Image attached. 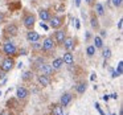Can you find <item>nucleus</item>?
<instances>
[{
  "instance_id": "nucleus-1",
  "label": "nucleus",
  "mask_w": 123,
  "mask_h": 115,
  "mask_svg": "<svg viewBox=\"0 0 123 115\" xmlns=\"http://www.w3.org/2000/svg\"><path fill=\"white\" fill-rule=\"evenodd\" d=\"M13 64H15V60L12 58V57H7V58H4L3 62L0 64V69L3 70L4 73H7V72L13 69Z\"/></svg>"
},
{
  "instance_id": "nucleus-2",
  "label": "nucleus",
  "mask_w": 123,
  "mask_h": 115,
  "mask_svg": "<svg viewBox=\"0 0 123 115\" xmlns=\"http://www.w3.org/2000/svg\"><path fill=\"white\" fill-rule=\"evenodd\" d=\"M23 23H24V27L27 29H32L35 27V23H36V16L32 13H27L23 17Z\"/></svg>"
},
{
  "instance_id": "nucleus-3",
  "label": "nucleus",
  "mask_w": 123,
  "mask_h": 115,
  "mask_svg": "<svg viewBox=\"0 0 123 115\" xmlns=\"http://www.w3.org/2000/svg\"><path fill=\"white\" fill-rule=\"evenodd\" d=\"M3 50H4V53H6L7 56H13V54H16L17 49H16V45H15L13 42L8 41V42H6V44H4Z\"/></svg>"
},
{
  "instance_id": "nucleus-4",
  "label": "nucleus",
  "mask_w": 123,
  "mask_h": 115,
  "mask_svg": "<svg viewBox=\"0 0 123 115\" xmlns=\"http://www.w3.org/2000/svg\"><path fill=\"white\" fill-rule=\"evenodd\" d=\"M49 23H50V27L53 29H58L62 24H64V17L62 16H53L49 19Z\"/></svg>"
},
{
  "instance_id": "nucleus-5",
  "label": "nucleus",
  "mask_w": 123,
  "mask_h": 115,
  "mask_svg": "<svg viewBox=\"0 0 123 115\" xmlns=\"http://www.w3.org/2000/svg\"><path fill=\"white\" fill-rule=\"evenodd\" d=\"M41 49H43L44 52H52L54 49V42H53V38L48 37L44 40L43 45H41Z\"/></svg>"
},
{
  "instance_id": "nucleus-6",
  "label": "nucleus",
  "mask_w": 123,
  "mask_h": 115,
  "mask_svg": "<svg viewBox=\"0 0 123 115\" xmlns=\"http://www.w3.org/2000/svg\"><path fill=\"white\" fill-rule=\"evenodd\" d=\"M40 72H41V74L43 75H46V77H49V75H52L53 74V67L50 66V65H48V64H43V65H40Z\"/></svg>"
},
{
  "instance_id": "nucleus-7",
  "label": "nucleus",
  "mask_w": 123,
  "mask_h": 115,
  "mask_svg": "<svg viewBox=\"0 0 123 115\" xmlns=\"http://www.w3.org/2000/svg\"><path fill=\"white\" fill-rule=\"evenodd\" d=\"M72 99H73L72 94L64 93L61 95V99H60V104H61V106H64V107H66V106H69V103L72 102Z\"/></svg>"
},
{
  "instance_id": "nucleus-8",
  "label": "nucleus",
  "mask_w": 123,
  "mask_h": 115,
  "mask_svg": "<svg viewBox=\"0 0 123 115\" xmlns=\"http://www.w3.org/2000/svg\"><path fill=\"white\" fill-rule=\"evenodd\" d=\"M41 38V36L38 35L37 32H35V30H32L31 29L29 32L27 33V40L29 41V42H37L38 40Z\"/></svg>"
},
{
  "instance_id": "nucleus-9",
  "label": "nucleus",
  "mask_w": 123,
  "mask_h": 115,
  "mask_svg": "<svg viewBox=\"0 0 123 115\" xmlns=\"http://www.w3.org/2000/svg\"><path fill=\"white\" fill-rule=\"evenodd\" d=\"M38 16H40V19L43 20V23H45V21H49V19H50V12L48 11V9H45V8H41L40 11H38Z\"/></svg>"
},
{
  "instance_id": "nucleus-10",
  "label": "nucleus",
  "mask_w": 123,
  "mask_h": 115,
  "mask_svg": "<svg viewBox=\"0 0 123 115\" xmlns=\"http://www.w3.org/2000/svg\"><path fill=\"white\" fill-rule=\"evenodd\" d=\"M4 32H6L8 36H16L17 32H19V28H17L16 24H9L8 27L6 28V30H4Z\"/></svg>"
},
{
  "instance_id": "nucleus-11",
  "label": "nucleus",
  "mask_w": 123,
  "mask_h": 115,
  "mask_svg": "<svg viewBox=\"0 0 123 115\" xmlns=\"http://www.w3.org/2000/svg\"><path fill=\"white\" fill-rule=\"evenodd\" d=\"M62 44H64L65 49H66L68 52H70V50L74 49V40H73L72 37H65V40H64Z\"/></svg>"
},
{
  "instance_id": "nucleus-12",
  "label": "nucleus",
  "mask_w": 123,
  "mask_h": 115,
  "mask_svg": "<svg viewBox=\"0 0 123 115\" xmlns=\"http://www.w3.org/2000/svg\"><path fill=\"white\" fill-rule=\"evenodd\" d=\"M37 82H38V85H40V86L46 87V86H49V83H50V79H49V77H46V75L40 74L37 77Z\"/></svg>"
},
{
  "instance_id": "nucleus-13",
  "label": "nucleus",
  "mask_w": 123,
  "mask_h": 115,
  "mask_svg": "<svg viewBox=\"0 0 123 115\" xmlns=\"http://www.w3.org/2000/svg\"><path fill=\"white\" fill-rule=\"evenodd\" d=\"M28 94L29 93H28V90L25 87H21V86H20V87L16 89V97L19 99H25L28 97Z\"/></svg>"
},
{
  "instance_id": "nucleus-14",
  "label": "nucleus",
  "mask_w": 123,
  "mask_h": 115,
  "mask_svg": "<svg viewBox=\"0 0 123 115\" xmlns=\"http://www.w3.org/2000/svg\"><path fill=\"white\" fill-rule=\"evenodd\" d=\"M65 37H66V35H65V30H57L56 33H54V38H56V42L57 44H62L65 40Z\"/></svg>"
},
{
  "instance_id": "nucleus-15",
  "label": "nucleus",
  "mask_w": 123,
  "mask_h": 115,
  "mask_svg": "<svg viewBox=\"0 0 123 115\" xmlns=\"http://www.w3.org/2000/svg\"><path fill=\"white\" fill-rule=\"evenodd\" d=\"M62 61H64V64L73 65L74 64V56H73L70 52H66V53L64 54V57H62Z\"/></svg>"
},
{
  "instance_id": "nucleus-16",
  "label": "nucleus",
  "mask_w": 123,
  "mask_h": 115,
  "mask_svg": "<svg viewBox=\"0 0 123 115\" xmlns=\"http://www.w3.org/2000/svg\"><path fill=\"white\" fill-rule=\"evenodd\" d=\"M52 115H64V110H62L61 104H53L52 106Z\"/></svg>"
},
{
  "instance_id": "nucleus-17",
  "label": "nucleus",
  "mask_w": 123,
  "mask_h": 115,
  "mask_svg": "<svg viewBox=\"0 0 123 115\" xmlns=\"http://www.w3.org/2000/svg\"><path fill=\"white\" fill-rule=\"evenodd\" d=\"M86 89H87V85H86L85 82H81L75 86V91H77L78 94H83L86 91Z\"/></svg>"
},
{
  "instance_id": "nucleus-18",
  "label": "nucleus",
  "mask_w": 123,
  "mask_h": 115,
  "mask_svg": "<svg viewBox=\"0 0 123 115\" xmlns=\"http://www.w3.org/2000/svg\"><path fill=\"white\" fill-rule=\"evenodd\" d=\"M62 64H64V61H62V58H56L53 60V65H50L53 69H60V67L62 66Z\"/></svg>"
},
{
  "instance_id": "nucleus-19",
  "label": "nucleus",
  "mask_w": 123,
  "mask_h": 115,
  "mask_svg": "<svg viewBox=\"0 0 123 115\" xmlns=\"http://www.w3.org/2000/svg\"><path fill=\"white\" fill-rule=\"evenodd\" d=\"M94 46L97 48H102L103 46V41H102V37H99V36H95L94 37Z\"/></svg>"
},
{
  "instance_id": "nucleus-20",
  "label": "nucleus",
  "mask_w": 123,
  "mask_h": 115,
  "mask_svg": "<svg viewBox=\"0 0 123 115\" xmlns=\"http://www.w3.org/2000/svg\"><path fill=\"white\" fill-rule=\"evenodd\" d=\"M95 12H97V15H99V16H103L105 15V8H103V6L102 4H95Z\"/></svg>"
},
{
  "instance_id": "nucleus-21",
  "label": "nucleus",
  "mask_w": 123,
  "mask_h": 115,
  "mask_svg": "<svg viewBox=\"0 0 123 115\" xmlns=\"http://www.w3.org/2000/svg\"><path fill=\"white\" fill-rule=\"evenodd\" d=\"M86 53H87V56H94V53H95V46L94 45H90L87 46V49H86Z\"/></svg>"
},
{
  "instance_id": "nucleus-22",
  "label": "nucleus",
  "mask_w": 123,
  "mask_h": 115,
  "mask_svg": "<svg viewBox=\"0 0 123 115\" xmlns=\"http://www.w3.org/2000/svg\"><path fill=\"white\" fill-rule=\"evenodd\" d=\"M90 23H91V27H93V28H98V19L95 17V15H93V16H91Z\"/></svg>"
},
{
  "instance_id": "nucleus-23",
  "label": "nucleus",
  "mask_w": 123,
  "mask_h": 115,
  "mask_svg": "<svg viewBox=\"0 0 123 115\" xmlns=\"http://www.w3.org/2000/svg\"><path fill=\"white\" fill-rule=\"evenodd\" d=\"M115 72H117L118 77H119V75H122V73H123V62L122 61L118 64V67H117V70H115Z\"/></svg>"
},
{
  "instance_id": "nucleus-24",
  "label": "nucleus",
  "mask_w": 123,
  "mask_h": 115,
  "mask_svg": "<svg viewBox=\"0 0 123 115\" xmlns=\"http://www.w3.org/2000/svg\"><path fill=\"white\" fill-rule=\"evenodd\" d=\"M110 57H111V50H110V48H106L103 50V58L105 60H109Z\"/></svg>"
},
{
  "instance_id": "nucleus-25",
  "label": "nucleus",
  "mask_w": 123,
  "mask_h": 115,
  "mask_svg": "<svg viewBox=\"0 0 123 115\" xmlns=\"http://www.w3.org/2000/svg\"><path fill=\"white\" fill-rule=\"evenodd\" d=\"M111 3H112V6H114L115 8H119V7L122 6L123 0H111Z\"/></svg>"
},
{
  "instance_id": "nucleus-26",
  "label": "nucleus",
  "mask_w": 123,
  "mask_h": 115,
  "mask_svg": "<svg viewBox=\"0 0 123 115\" xmlns=\"http://www.w3.org/2000/svg\"><path fill=\"white\" fill-rule=\"evenodd\" d=\"M94 106H95V109L98 110V112H99V114H101V115H106V114H105L103 111H102V109H101V107H99V104H98V103H95V104H94Z\"/></svg>"
},
{
  "instance_id": "nucleus-27",
  "label": "nucleus",
  "mask_w": 123,
  "mask_h": 115,
  "mask_svg": "<svg viewBox=\"0 0 123 115\" xmlns=\"http://www.w3.org/2000/svg\"><path fill=\"white\" fill-rule=\"evenodd\" d=\"M32 77V74H31V72H27L24 74V77H23V79H28V78H31Z\"/></svg>"
},
{
  "instance_id": "nucleus-28",
  "label": "nucleus",
  "mask_w": 123,
  "mask_h": 115,
  "mask_svg": "<svg viewBox=\"0 0 123 115\" xmlns=\"http://www.w3.org/2000/svg\"><path fill=\"white\" fill-rule=\"evenodd\" d=\"M4 20H6V16H4V13H1V12H0V24H3Z\"/></svg>"
},
{
  "instance_id": "nucleus-29",
  "label": "nucleus",
  "mask_w": 123,
  "mask_h": 115,
  "mask_svg": "<svg viewBox=\"0 0 123 115\" xmlns=\"http://www.w3.org/2000/svg\"><path fill=\"white\" fill-rule=\"evenodd\" d=\"M111 77H112V78H115V77H118V74H117V72H115V70H112V69H111Z\"/></svg>"
},
{
  "instance_id": "nucleus-30",
  "label": "nucleus",
  "mask_w": 123,
  "mask_h": 115,
  "mask_svg": "<svg viewBox=\"0 0 123 115\" xmlns=\"http://www.w3.org/2000/svg\"><path fill=\"white\" fill-rule=\"evenodd\" d=\"M122 27H123V23H122V20H119V23H118V29H122Z\"/></svg>"
},
{
  "instance_id": "nucleus-31",
  "label": "nucleus",
  "mask_w": 123,
  "mask_h": 115,
  "mask_svg": "<svg viewBox=\"0 0 123 115\" xmlns=\"http://www.w3.org/2000/svg\"><path fill=\"white\" fill-rule=\"evenodd\" d=\"M86 3H87L89 6H94V0H86Z\"/></svg>"
},
{
  "instance_id": "nucleus-32",
  "label": "nucleus",
  "mask_w": 123,
  "mask_h": 115,
  "mask_svg": "<svg viewBox=\"0 0 123 115\" xmlns=\"http://www.w3.org/2000/svg\"><path fill=\"white\" fill-rule=\"evenodd\" d=\"M111 98H112V99H117V98H118V94H117V93H112V94H111Z\"/></svg>"
},
{
  "instance_id": "nucleus-33",
  "label": "nucleus",
  "mask_w": 123,
  "mask_h": 115,
  "mask_svg": "<svg viewBox=\"0 0 123 115\" xmlns=\"http://www.w3.org/2000/svg\"><path fill=\"white\" fill-rule=\"evenodd\" d=\"M75 6H77V7L81 6V0H75Z\"/></svg>"
},
{
  "instance_id": "nucleus-34",
  "label": "nucleus",
  "mask_w": 123,
  "mask_h": 115,
  "mask_svg": "<svg viewBox=\"0 0 123 115\" xmlns=\"http://www.w3.org/2000/svg\"><path fill=\"white\" fill-rule=\"evenodd\" d=\"M41 27H43V28H44V29H45V30H46V29H48V27H46V25H45V24H44V23H41Z\"/></svg>"
},
{
  "instance_id": "nucleus-35",
  "label": "nucleus",
  "mask_w": 123,
  "mask_h": 115,
  "mask_svg": "<svg viewBox=\"0 0 123 115\" xmlns=\"http://www.w3.org/2000/svg\"><path fill=\"white\" fill-rule=\"evenodd\" d=\"M101 35H102V37H105V36H106V32H105V30H102Z\"/></svg>"
},
{
  "instance_id": "nucleus-36",
  "label": "nucleus",
  "mask_w": 123,
  "mask_h": 115,
  "mask_svg": "<svg viewBox=\"0 0 123 115\" xmlns=\"http://www.w3.org/2000/svg\"><path fill=\"white\" fill-rule=\"evenodd\" d=\"M103 101H109V95H105L103 97Z\"/></svg>"
},
{
  "instance_id": "nucleus-37",
  "label": "nucleus",
  "mask_w": 123,
  "mask_h": 115,
  "mask_svg": "<svg viewBox=\"0 0 123 115\" xmlns=\"http://www.w3.org/2000/svg\"><path fill=\"white\" fill-rule=\"evenodd\" d=\"M3 115H13V114H9V112H3Z\"/></svg>"
},
{
  "instance_id": "nucleus-38",
  "label": "nucleus",
  "mask_w": 123,
  "mask_h": 115,
  "mask_svg": "<svg viewBox=\"0 0 123 115\" xmlns=\"http://www.w3.org/2000/svg\"><path fill=\"white\" fill-rule=\"evenodd\" d=\"M119 115H123V111H122V110H120V112H119Z\"/></svg>"
},
{
  "instance_id": "nucleus-39",
  "label": "nucleus",
  "mask_w": 123,
  "mask_h": 115,
  "mask_svg": "<svg viewBox=\"0 0 123 115\" xmlns=\"http://www.w3.org/2000/svg\"><path fill=\"white\" fill-rule=\"evenodd\" d=\"M0 95H1V93H0Z\"/></svg>"
}]
</instances>
